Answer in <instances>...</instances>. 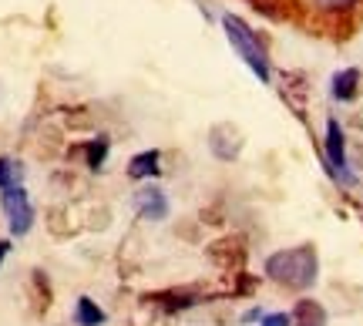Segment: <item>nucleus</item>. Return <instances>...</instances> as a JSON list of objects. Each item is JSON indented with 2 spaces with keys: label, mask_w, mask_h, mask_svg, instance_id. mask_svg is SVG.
Listing matches in <instances>:
<instances>
[{
  "label": "nucleus",
  "mask_w": 363,
  "mask_h": 326,
  "mask_svg": "<svg viewBox=\"0 0 363 326\" xmlns=\"http://www.w3.org/2000/svg\"><path fill=\"white\" fill-rule=\"evenodd\" d=\"M357 84H360V71L357 67H347V71H340V74H333V98L337 101H353L357 98Z\"/></svg>",
  "instance_id": "1a4fd4ad"
},
{
  "label": "nucleus",
  "mask_w": 363,
  "mask_h": 326,
  "mask_svg": "<svg viewBox=\"0 0 363 326\" xmlns=\"http://www.w3.org/2000/svg\"><path fill=\"white\" fill-rule=\"evenodd\" d=\"M208 148H212L216 158L233 162L242 152V131L235 128V125H216V128L208 131Z\"/></svg>",
  "instance_id": "423d86ee"
},
{
  "label": "nucleus",
  "mask_w": 363,
  "mask_h": 326,
  "mask_svg": "<svg viewBox=\"0 0 363 326\" xmlns=\"http://www.w3.org/2000/svg\"><path fill=\"white\" fill-rule=\"evenodd\" d=\"M256 320H262V310L256 306V310H249L246 316H242V323H256Z\"/></svg>",
  "instance_id": "2eb2a0df"
},
{
  "label": "nucleus",
  "mask_w": 363,
  "mask_h": 326,
  "mask_svg": "<svg viewBox=\"0 0 363 326\" xmlns=\"http://www.w3.org/2000/svg\"><path fill=\"white\" fill-rule=\"evenodd\" d=\"M360 0H316V7L320 11H333V13H340V11H353Z\"/></svg>",
  "instance_id": "ddd939ff"
},
{
  "label": "nucleus",
  "mask_w": 363,
  "mask_h": 326,
  "mask_svg": "<svg viewBox=\"0 0 363 326\" xmlns=\"http://www.w3.org/2000/svg\"><path fill=\"white\" fill-rule=\"evenodd\" d=\"M320 273V259H316V249L313 246H293V249H279L266 259V276L272 283H279L286 289H310L316 283Z\"/></svg>",
  "instance_id": "f257e3e1"
},
{
  "label": "nucleus",
  "mask_w": 363,
  "mask_h": 326,
  "mask_svg": "<svg viewBox=\"0 0 363 326\" xmlns=\"http://www.w3.org/2000/svg\"><path fill=\"white\" fill-rule=\"evenodd\" d=\"M222 27H225V38H229V44L235 47V54L249 64V71H252L262 84H269V78H272L269 57H266V47H262V40L256 38V30H252L242 17H233V13L222 17Z\"/></svg>",
  "instance_id": "f03ea898"
},
{
  "label": "nucleus",
  "mask_w": 363,
  "mask_h": 326,
  "mask_svg": "<svg viewBox=\"0 0 363 326\" xmlns=\"http://www.w3.org/2000/svg\"><path fill=\"white\" fill-rule=\"evenodd\" d=\"M81 152H84V165H88L91 172H101L104 158H108V152H111V142H108L104 135H98V138H91V142L81 145Z\"/></svg>",
  "instance_id": "9d476101"
},
{
  "label": "nucleus",
  "mask_w": 363,
  "mask_h": 326,
  "mask_svg": "<svg viewBox=\"0 0 363 326\" xmlns=\"http://www.w3.org/2000/svg\"><path fill=\"white\" fill-rule=\"evenodd\" d=\"M259 326H293V316L289 313H269V316H262Z\"/></svg>",
  "instance_id": "4468645a"
},
{
  "label": "nucleus",
  "mask_w": 363,
  "mask_h": 326,
  "mask_svg": "<svg viewBox=\"0 0 363 326\" xmlns=\"http://www.w3.org/2000/svg\"><path fill=\"white\" fill-rule=\"evenodd\" d=\"M21 182H24V165L17 158L0 155V189H11V185H21Z\"/></svg>",
  "instance_id": "f8f14e48"
},
{
  "label": "nucleus",
  "mask_w": 363,
  "mask_h": 326,
  "mask_svg": "<svg viewBox=\"0 0 363 326\" xmlns=\"http://www.w3.org/2000/svg\"><path fill=\"white\" fill-rule=\"evenodd\" d=\"M326 172L337 179L340 185H353L350 165H347V142H343V128H340L337 118L326 121Z\"/></svg>",
  "instance_id": "20e7f679"
},
{
  "label": "nucleus",
  "mask_w": 363,
  "mask_h": 326,
  "mask_svg": "<svg viewBox=\"0 0 363 326\" xmlns=\"http://www.w3.org/2000/svg\"><path fill=\"white\" fill-rule=\"evenodd\" d=\"M162 172V152L158 148H148V152H138V155L128 162V179L135 182H145V179H155Z\"/></svg>",
  "instance_id": "0eeeda50"
},
{
  "label": "nucleus",
  "mask_w": 363,
  "mask_h": 326,
  "mask_svg": "<svg viewBox=\"0 0 363 326\" xmlns=\"http://www.w3.org/2000/svg\"><path fill=\"white\" fill-rule=\"evenodd\" d=\"M289 316H293V326H326V310L316 300H299Z\"/></svg>",
  "instance_id": "6e6552de"
},
{
  "label": "nucleus",
  "mask_w": 363,
  "mask_h": 326,
  "mask_svg": "<svg viewBox=\"0 0 363 326\" xmlns=\"http://www.w3.org/2000/svg\"><path fill=\"white\" fill-rule=\"evenodd\" d=\"M74 320H78V326H101L104 323V310L91 300V296H81L78 306H74Z\"/></svg>",
  "instance_id": "9b49d317"
},
{
  "label": "nucleus",
  "mask_w": 363,
  "mask_h": 326,
  "mask_svg": "<svg viewBox=\"0 0 363 326\" xmlns=\"http://www.w3.org/2000/svg\"><path fill=\"white\" fill-rule=\"evenodd\" d=\"M7 252H11V242H7V239H0V266H4V259H7Z\"/></svg>",
  "instance_id": "dca6fc26"
},
{
  "label": "nucleus",
  "mask_w": 363,
  "mask_h": 326,
  "mask_svg": "<svg viewBox=\"0 0 363 326\" xmlns=\"http://www.w3.org/2000/svg\"><path fill=\"white\" fill-rule=\"evenodd\" d=\"M135 212H138V219H145V222L169 219V196H165L158 185H142V189L135 192Z\"/></svg>",
  "instance_id": "39448f33"
},
{
  "label": "nucleus",
  "mask_w": 363,
  "mask_h": 326,
  "mask_svg": "<svg viewBox=\"0 0 363 326\" xmlns=\"http://www.w3.org/2000/svg\"><path fill=\"white\" fill-rule=\"evenodd\" d=\"M0 209H4L11 235H27L34 229V206H30V196H27L24 185L0 189Z\"/></svg>",
  "instance_id": "7ed1b4c3"
}]
</instances>
